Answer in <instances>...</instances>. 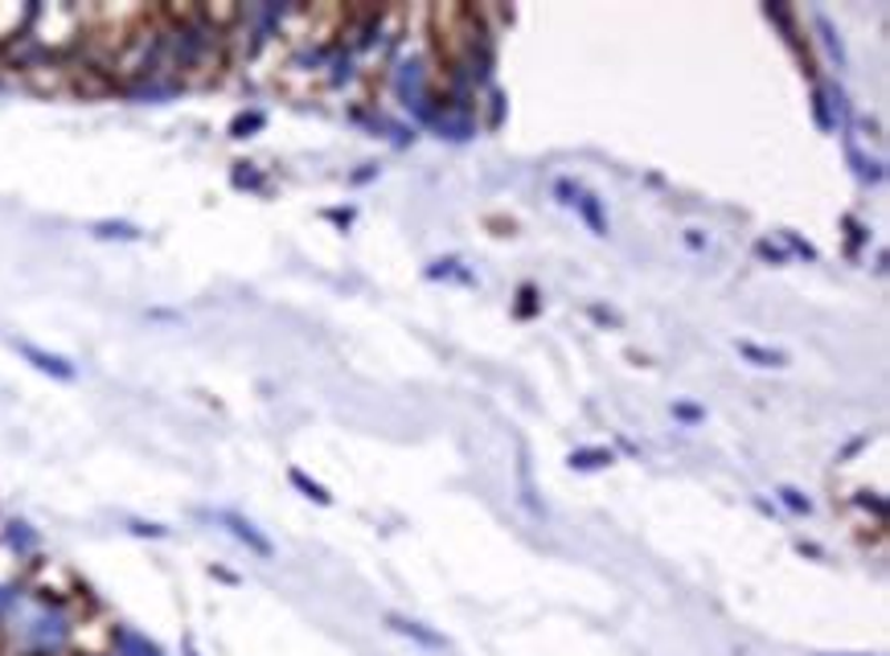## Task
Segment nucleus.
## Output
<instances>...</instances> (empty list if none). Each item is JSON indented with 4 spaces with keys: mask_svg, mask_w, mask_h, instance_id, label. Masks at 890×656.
Returning <instances> with one entry per match:
<instances>
[{
    "mask_svg": "<svg viewBox=\"0 0 890 656\" xmlns=\"http://www.w3.org/2000/svg\"><path fill=\"white\" fill-rule=\"evenodd\" d=\"M780 501H783V505H788V509H792V513H809V509H812L809 496L796 493V488H780Z\"/></svg>",
    "mask_w": 890,
    "mask_h": 656,
    "instance_id": "11",
    "label": "nucleus"
},
{
    "mask_svg": "<svg viewBox=\"0 0 890 656\" xmlns=\"http://www.w3.org/2000/svg\"><path fill=\"white\" fill-rule=\"evenodd\" d=\"M17 353L26 357L33 370H41V374H50V377H58V382H74V362H67V357H58V353H45V349H38V345H29V341H17Z\"/></svg>",
    "mask_w": 890,
    "mask_h": 656,
    "instance_id": "3",
    "label": "nucleus"
},
{
    "mask_svg": "<svg viewBox=\"0 0 890 656\" xmlns=\"http://www.w3.org/2000/svg\"><path fill=\"white\" fill-rule=\"evenodd\" d=\"M29 583H21V578H9V583H0V628L9 624V619L21 612V603L29 599Z\"/></svg>",
    "mask_w": 890,
    "mask_h": 656,
    "instance_id": "5",
    "label": "nucleus"
},
{
    "mask_svg": "<svg viewBox=\"0 0 890 656\" xmlns=\"http://www.w3.org/2000/svg\"><path fill=\"white\" fill-rule=\"evenodd\" d=\"M604 464H611V452H599V447H595V452H575V456H570V468H604Z\"/></svg>",
    "mask_w": 890,
    "mask_h": 656,
    "instance_id": "8",
    "label": "nucleus"
},
{
    "mask_svg": "<svg viewBox=\"0 0 890 656\" xmlns=\"http://www.w3.org/2000/svg\"><path fill=\"white\" fill-rule=\"evenodd\" d=\"M4 542H9V549H13V554H21V558H26V554H33V549H38V529H29L26 522H9L4 525Z\"/></svg>",
    "mask_w": 890,
    "mask_h": 656,
    "instance_id": "7",
    "label": "nucleus"
},
{
    "mask_svg": "<svg viewBox=\"0 0 890 656\" xmlns=\"http://www.w3.org/2000/svg\"><path fill=\"white\" fill-rule=\"evenodd\" d=\"M739 353H747V357H756V362L783 365V353H763V349H756V345H739Z\"/></svg>",
    "mask_w": 890,
    "mask_h": 656,
    "instance_id": "12",
    "label": "nucleus"
},
{
    "mask_svg": "<svg viewBox=\"0 0 890 656\" xmlns=\"http://www.w3.org/2000/svg\"><path fill=\"white\" fill-rule=\"evenodd\" d=\"M0 632L13 656H67L79 632V616L67 599H58L50 591H29L21 612Z\"/></svg>",
    "mask_w": 890,
    "mask_h": 656,
    "instance_id": "1",
    "label": "nucleus"
},
{
    "mask_svg": "<svg viewBox=\"0 0 890 656\" xmlns=\"http://www.w3.org/2000/svg\"><path fill=\"white\" fill-rule=\"evenodd\" d=\"M292 484H296V488H304V493H309L312 501H316V505H328V501H333V496L324 493L321 484H312L309 476H304V472H292Z\"/></svg>",
    "mask_w": 890,
    "mask_h": 656,
    "instance_id": "10",
    "label": "nucleus"
},
{
    "mask_svg": "<svg viewBox=\"0 0 890 656\" xmlns=\"http://www.w3.org/2000/svg\"><path fill=\"white\" fill-rule=\"evenodd\" d=\"M132 534H149V537H164V529H161V525H140V522H132Z\"/></svg>",
    "mask_w": 890,
    "mask_h": 656,
    "instance_id": "14",
    "label": "nucleus"
},
{
    "mask_svg": "<svg viewBox=\"0 0 890 656\" xmlns=\"http://www.w3.org/2000/svg\"><path fill=\"white\" fill-rule=\"evenodd\" d=\"M95 234L99 239H140V230L128 226V222H99Z\"/></svg>",
    "mask_w": 890,
    "mask_h": 656,
    "instance_id": "9",
    "label": "nucleus"
},
{
    "mask_svg": "<svg viewBox=\"0 0 890 656\" xmlns=\"http://www.w3.org/2000/svg\"><path fill=\"white\" fill-rule=\"evenodd\" d=\"M111 656H164L156 644L135 628H115L111 632Z\"/></svg>",
    "mask_w": 890,
    "mask_h": 656,
    "instance_id": "4",
    "label": "nucleus"
},
{
    "mask_svg": "<svg viewBox=\"0 0 890 656\" xmlns=\"http://www.w3.org/2000/svg\"><path fill=\"white\" fill-rule=\"evenodd\" d=\"M218 522L226 525V534H230V537H239V542H243V546L251 549V554H259V558H271V554H275V546H271L267 537L259 534L255 525L246 522L243 513H234V509H218Z\"/></svg>",
    "mask_w": 890,
    "mask_h": 656,
    "instance_id": "2",
    "label": "nucleus"
},
{
    "mask_svg": "<svg viewBox=\"0 0 890 656\" xmlns=\"http://www.w3.org/2000/svg\"><path fill=\"white\" fill-rule=\"evenodd\" d=\"M259 123H263V115H243V120H234V123H230V132H234V135H243V132H255Z\"/></svg>",
    "mask_w": 890,
    "mask_h": 656,
    "instance_id": "13",
    "label": "nucleus"
},
{
    "mask_svg": "<svg viewBox=\"0 0 890 656\" xmlns=\"http://www.w3.org/2000/svg\"><path fill=\"white\" fill-rule=\"evenodd\" d=\"M386 624H391L398 636H411V640H418L423 648H444V636H435V632H427L423 624H415V619H403V616H386Z\"/></svg>",
    "mask_w": 890,
    "mask_h": 656,
    "instance_id": "6",
    "label": "nucleus"
}]
</instances>
